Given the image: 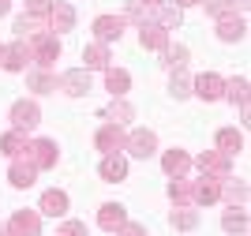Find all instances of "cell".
<instances>
[{"mask_svg":"<svg viewBox=\"0 0 251 236\" xmlns=\"http://www.w3.org/2000/svg\"><path fill=\"white\" fill-rule=\"evenodd\" d=\"M56 236H86V225L83 221H68V225L56 229Z\"/></svg>","mask_w":251,"mask_h":236,"instance_id":"obj_36","label":"cell"},{"mask_svg":"<svg viewBox=\"0 0 251 236\" xmlns=\"http://www.w3.org/2000/svg\"><path fill=\"white\" fill-rule=\"evenodd\" d=\"M23 157H26L34 169H49V165H56V143H52V139H38V143H26Z\"/></svg>","mask_w":251,"mask_h":236,"instance_id":"obj_3","label":"cell"},{"mask_svg":"<svg viewBox=\"0 0 251 236\" xmlns=\"http://www.w3.org/2000/svg\"><path fill=\"white\" fill-rule=\"evenodd\" d=\"M225 94H229V98H232V102H248V79H229V82H225Z\"/></svg>","mask_w":251,"mask_h":236,"instance_id":"obj_31","label":"cell"},{"mask_svg":"<svg viewBox=\"0 0 251 236\" xmlns=\"http://www.w3.org/2000/svg\"><path fill=\"white\" fill-rule=\"evenodd\" d=\"M0 236H8V225H0Z\"/></svg>","mask_w":251,"mask_h":236,"instance_id":"obj_42","label":"cell"},{"mask_svg":"<svg viewBox=\"0 0 251 236\" xmlns=\"http://www.w3.org/2000/svg\"><path fill=\"white\" fill-rule=\"evenodd\" d=\"M23 150H26V135H23V131H8L4 139H0V154H8V157H19Z\"/></svg>","mask_w":251,"mask_h":236,"instance_id":"obj_24","label":"cell"},{"mask_svg":"<svg viewBox=\"0 0 251 236\" xmlns=\"http://www.w3.org/2000/svg\"><path fill=\"white\" fill-rule=\"evenodd\" d=\"M98 225H101L105 233H116L120 225H127L124 206H120V203H105V206H101V214H98Z\"/></svg>","mask_w":251,"mask_h":236,"instance_id":"obj_13","label":"cell"},{"mask_svg":"<svg viewBox=\"0 0 251 236\" xmlns=\"http://www.w3.org/2000/svg\"><path fill=\"white\" fill-rule=\"evenodd\" d=\"M52 0H26V15H38V19H49Z\"/></svg>","mask_w":251,"mask_h":236,"instance_id":"obj_33","label":"cell"},{"mask_svg":"<svg viewBox=\"0 0 251 236\" xmlns=\"http://www.w3.org/2000/svg\"><path fill=\"white\" fill-rule=\"evenodd\" d=\"M101 180H109V184H116V180H124L127 176V161L120 154H105V161H101Z\"/></svg>","mask_w":251,"mask_h":236,"instance_id":"obj_17","label":"cell"},{"mask_svg":"<svg viewBox=\"0 0 251 236\" xmlns=\"http://www.w3.org/2000/svg\"><path fill=\"white\" fill-rule=\"evenodd\" d=\"M0 56H4V45H0Z\"/></svg>","mask_w":251,"mask_h":236,"instance_id":"obj_43","label":"cell"},{"mask_svg":"<svg viewBox=\"0 0 251 236\" xmlns=\"http://www.w3.org/2000/svg\"><path fill=\"white\" fill-rule=\"evenodd\" d=\"M218 146H221V154H240V150H244V135L240 131H236V128H221V131H218Z\"/></svg>","mask_w":251,"mask_h":236,"instance_id":"obj_21","label":"cell"},{"mask_svg":"<svg viewBox=\"0 0 251 236\" xmlns=\"http://www.w3.org/2000/svg\"><path fill=\"white\" fill-rule=\"evenodd\" d=\"M8 236H42V214L38 210H19L8 221Z\"/></svg>","mask_w":251,"mask_h":236,"instance_id":"obj_4","label":"cell"},{"mask_svg":"<svg viewBox=\"0 0 251 236\" xmlns=\"http://www.w3.org/2000/svg\"><path fill=\"white\" fill-rule=\"evenodd\" d=\"M191 86H195V94H199L202 102H218L221 94H225V79H221V75H214V72L199 75V79L191 82Z\"/></svg>","mask_w":251,"mask_h":236,"instance_id":"obj_8","label":"cell"},{"mask_svg":"<svg viewBox=\"0 0 251 236\" xmlns=\"http://www.w3.org/2000/svg\"><path fill=\"white\" fill-rule=\"evenodd\" d=\"M116 236H147V229H143V225H120Z\"/></svg>","mask_w":251,"mask_h":236,"instance_id":"obj_37","label":"cell"},{"mask_svg":"<svg viewBox=\"0 0 251 236\" xmlns=\"http://www.w3.org/2000/svg\"><path fill=\"white\" fill-rule=\"evenodd\" d=\"M60 86H64L68 94H86V90H90V75H86V68L64 72V75H60Z\"/></svg>","mask_w":251,"mask_h":236,"instance_id":"obj_18","label":"cell"},{"mask_svg":"<svg viewBox=\"0 0 251 236\" xmlns=\"http://www.w3.org/2000/svg\"><path fill=\"white\" fill-rule=\"evenodd\" d=\"M161 169H165L173 180H180V176H188V169H191V157L184 154V150H169L165 157H161Z\"/></svg>","mask_w":251,"mask_h":236,"instance_id":"obj_15","label":"cell"},{"mask_svg":"<svg viewBox=\"0 0 251 236\" xmlns=\"http://www.w3.org/2000/svg\"><path fill=\"white\" fill-rule=\"evenodd\" d=\"M26 45H30V60H38L42 68H49V64L60 56V41H56V34H52V30H45V34H38V38H30Z\"/></svg>","mask_w":251,"mask_h":236,"instance_id":"obj_1","label":"cell"},{"mask_svg":"<svg viewBox=\"0 0 251 236\" xmlns=\"http://www.w3.org/2000/svg\"><path fill=\"white\" fill-rule=\"evenodd\" d=\"M221 225L229 229V233H244V229H248V214H244V210H225Z\"/></svg>","mask_w":251,"mask_h":236,"instance_id":"obj_29","label":"cell"},{"mask_svg":"<svg viewBox=\"0 0 251 236\" xmlns=\"http://www.w3.org/2000/svg\"><path fill=\"white\" fill-rule=\"evenodd\" d=\"M199 4H206V11H210V15H218V19L232 11V0H199Z\"/></svg>","mask_w":251,"mask_h":236,"instance_id":"obj_34","label":"cell"},{"mask_svg":"<svg viewBox=\"0 0 251 236\" xmlns=\"http://www.w3.org/2000/svg\"><path fill=\"white\" fill-rule=\"evenodd\" d=\"M180 23H184V11H180L176 4H161V11H157V26H161V30H176Z\"/></svg>","mask_w":251,"mask_h":236,"instance_id":"obj_23","label":"cell"},{"mask_svg":"<svg viewBox=\"0 0 251 236\" xmlns=\"http://www.w3.org/2000/svg\"><path fill=\"white\" fill-rule=\"evenodd\" d=\"M169 199H173L180 210L195 206V184H191V180H184V176H180V180H173V184H169Z\"/></svg>","mask_w":251,"mask_h":236,"instance_id":"obj_14","label":"cell"},{"mask_svg":"<svg viewBox=\"0 0 251 236\" xmlns=\"http://www.w3.org/2000/svg\"><path fill=\"white\" fill-rule=\"evenodd\" d=\"M83 60H86V68H109V49H105L101 41H98V45H86Z\"/></svg>","mask_w":251,"mask_h":236,"instance_id":"obj_26","label":"cell"},{"mask_svg":"<svg viewBox=\"0 0 251 236\" xmlns=\"http://www.w3.org/2000/svg\"><path fill=\"white\" fill-rule=\"evenodd\" d=\"M188 4H199V0H176V8H188Z\"/></svg>","mask_w":251,"mask_h":236,"instance_id":"obj_39","label":"cell"},{"mask_svg":"<svg viewBox=\"0 0 251 236\" xmlns=\"http://www.w3.org/2000/svg\"><path fill=\"white\" fill-rule=\"evenodd\" d=\"M139 4H147V8H161V0H139Z\"/></svg>","mask_w":251,"mask_h":236,"instance_id":"obj_38","label":"cell"},{"mask_svg":"<svg viewBox=\"0 0 251 236\" xmlns=\"http://www.w3.org/2000/svg\"><path fill=\"white\" fill-rule=\"evenodd\" d=\"M225 184H229V180H225ZM225 199H229V203H244V199H248V184H229L225 187Z\"/></svg>","mask_w":251,"mask_h":236,"instance_id":"obj_35","label":"cell"},{"mask_svg":"<svg viewBox=\"0 0 251 236\" xmlns=\"http://www.w3.org/2000/svg\"><path fill=\"white\" fill-rule=\"evenodd\" d=\"M169 90L176 94V98H188V94H191V79L184 75V68H180V72H173V82H169Z\"/></svg>","mask_w":251,"mask_h":236,"instance_id":"obj_30","label":"cell"},{"mask_svg":"<svg viewBox=\"0 0 251 236\" xmlns=\"http://www.w3.org/2000/svg\"><path fill=\"white\" fill-rule=\"evenodd\" d=\"M218 34H221V41H240L244 38V19H236V15H221V23H218Z\"/></svg>","mask_w":251,"mask_h":236,"instance_id":"obj_22","label":"cell"},{"mask_svg":"<svg viewBox=\"0 0 251 236\" xmlns=\"http://www.w3.org/2000/svg\"><path fill=\"white\" fill-rule=\"evenodd\" d=\"M236 4H240V8H248V0H236ZM236 4H232V8H236Z\"/></svg>","mask_w":251,"mask_h":236,"instance_id":"obj_41","label":"cell"},{"mask_svg":"<svg viewBox=\"0 0 251 236\" xmlns=\"http://www.w3.org/2000/svg\"><path fill=\"white\" fill-rule=\"evenodd\" d=\"M0 15H8V0H0Z\"/></svg>","mask_w":251,"mask_h":236,"instance_id":"obj_40","label":"cell"},{"mask_svg":"<svg viewBox=\"0 0 251 236\" xmlns=\"http://www.w3.org/2000/svg\"><path fill=\"white\" fill-rule=\"evenodd\" d=\"M124 150H131L135 157H150L157 150V135L147 131V128H135V131L127 135V146H124Z\"/></svg>","mask_w":251,"mask_h":236,"instance_id":"obj_7","label":"cell"},{"mask_svg":"<svg viewBox=\"0 0 251 236\" xmlns=\"http://www.w3.org/2000/svg\"><path fill=\"white\" fill-rule=\"evenodd\" d=\"M161 64L173 68V72H180V68L188 64V49H184V45H165V49H161Z\"/></svg>","mask_w":251,"mask_h":236,"instance_id":"obj_25","label":"cell"},{"mask_svg":"<svg viewBox=\"0 0 251 236\" xmlns=\"http://www.w3.org/2000/svg\"><path fill=\"white\" fill-rule=\"evenodd\" d=\"M105 120H109V124H120V128H124V124L131 120V105H127L124 98H120V102H113L109 109H105Z\"/></svg>","mask_w":251,"mask_h":236,"instance_id":"obj_27","label":"cell"},{"mask_svg":"<svg viewBox=\"0 0 251 236\" xmlns=\"http://www.w3.org/2000/svg\"><path fill=\"white\" fill-rule=\"evenodd\" d=\"M94 34H98V41H116L120 34H124V19L120 15H101V19H94Z\"/></svg>","mask_w":251,"mask_h":236,"instance_id":"obj_11","label":"cell"},{"mask_svg":"<svg viewBox=\"0 0 251 236\" xmlns=\"http://www.w3.org/2000/svg\"><path fill=\"white\" fill-rule=\"evenodd\" d=\"M34 176H38V169H34V165L30 161H26V157H11V169H8V180H11V184H15V187H30L34 184Z\"/></svg>","mask_w":251,"mask_h":236,"instance_id":"obj_9","label":"cell"},{"mask_svg":"<svg viewBox=\"0 0 251 236\" xmlns=\"http://www.w3.org/2000/svg\"><path fill=\"white\" fill-rule=\"evenodd\" d=\"M105 86L113 90V98H124L127 86H131V75L124 68H105Z\"/></svg>","mask_w":251,"mask_h":236,"instance_id":"obj_19","label":"cell"},{"mask_svg":"<svg viewBox=\"0 0 251 236\" xmlns=\"http://www.w3.org/2000/svg\"><path fill=\"white\" fill-rule=\"evenodd\" d=\"M30 90H38V94H49V90H56V79H52L49 72H30Z\"/></svg>","mask_w":251,"mask_h":236,"instance_id":"obj_28","label":"cell"},{"mask_svg":"<svg viewBox=\"0 0 251 236\" xmlns=\"http://www.w3.org/2000/svg\"><path fill=\"white\" fill-rule=\"evenodd\" d=\"M38 120H42L38 102H15L11 105V124H15V131H30V128H38Z\"/></svg>","mask_w":251,"mask_h":236,"instance_id":"obj_6","label":"cell"},{"mask_svg":"<svg viewBox=\"0 0 251 236\" xmlns=\"http://www.w3.org/2000/svg\"><path fill=\"white\" fill-rule=\"evenodd\" d=\"M173 225H176V229H195V225H199V214H195L191 206H188V210H176V214H173Z\"/></svg>","mask_w":251,"mask_h":236,"instance_id":"obj_32","label":"cell"},{"mask_svg":"<svg viewBox=\"0 0 251 236\" xmlns=\"http://www.w3.org/2000/svg\"><path fill=\"white\" fill-rule=\"evenodd\" d=\"M64 210H68V195H64V191L52 187V191H45V195H42V214L45 217H60Z\"/></svg>","mask_w":251,"mask_h":236,"instance_id":"obj_20","label":"cell"},{"mask_svg":"<svg viewBox=\"0 0 251 236\" xmlns=\"http://www.w3.org/2000/svg\"><path fill=\"white\" fill-rule=\"evenodd\" d=\"M26 60H30V45H26V41L8 45V49H4V56H0V64H4L8 72H23V68H26Z\"/></svg>","mask_w":251,"mask_h":236,"instance_id":"obj_10","label":"cell"},{"mask_svg":"<svg viewBox=\"0 0 251 236\" xmlns=\"http://www.w3.org/2000/svg\"><path fill=\"white\" fill-rule=\"evenodd\" d=\"M49 26H52V30H72V26H75V8H72V4H64V0H52Z\"/></svg>","mask_w":251,"mask_h":236,"instance_id":"obj_12","label":"cell"},{"mask_svg":"<svg viewBox=\"0 0 251 236\" xmlns=\"http://www.w3.org/2000/svg\"><path fill=\"white\" fill-rule=\"evenodd\" d=\"M94 146L101 150V154H120L127 146V131L120 128V124H105L101 131L94 135Z\"/></svg>","mask_w":251,"mask_h":236,"instance_id":"obj_2","label":"cell"},{"mask_svg":"<svg viewBox=\"0 0 251 236\" xmlns=\"http://www.w3.org/2000/svg\"><path fill=\"white\" fill-rule=\"evenodd\" d=\"M139 41H143V49H165V45H169V30H161L157 23H143Z\"/></svg>","mask_w":251,"mask_h":236,"instance_id":"obj_16","label":"cell"},{"mask_svg":"<svg viewBox=\"0 0 251 236\" xmlns=\"http://www.w3.org/2000/svg\"><path fill=\"white\" fill-rule=\"evenodd\" d=\"M199 169L210 176V180H229V154H221V150H206V154H199Z\"/></svg>","mask_w":251,"mask_h":236,"instance_id":"obj_5","label":"cell"}]
</instances>
